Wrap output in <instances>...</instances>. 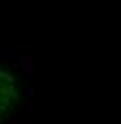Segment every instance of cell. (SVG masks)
I'll return each mask as SVG.
<instances>
[{
    "instance_id": "1",
    "label": "cell",
    "mask_w": 121,
    "mask_h": 124,
    "mask_svg": "<svg viewBox=\"0 0 121 124\" xmlns=\"http://www.w3.org/2000/svg\"><path fill=\"white\" fill-rule=\"evenodd\" d=\"M10 98H13V85H10V78L5 75V72H0V116L5 114L8 103H10Z\"/></svg>"
}]
</instances>
